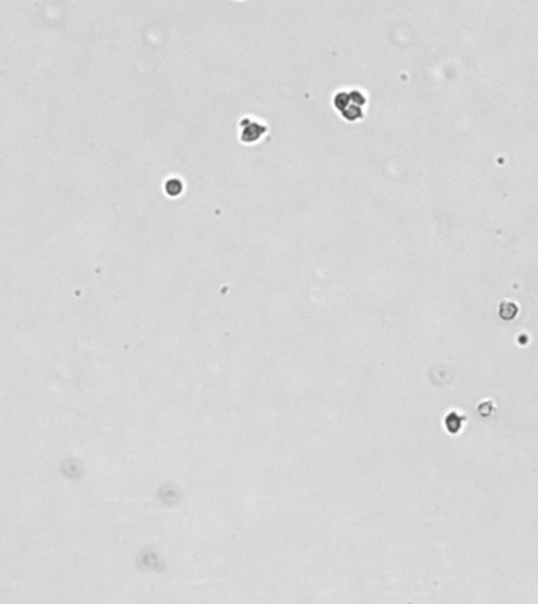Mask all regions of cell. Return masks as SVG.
Listing matches in <instances>:
<instances>
[{
    "mask_svg": "<svg viewBox=\"0 0 538 604\" xmlns=\"http://www.w3.org/2000/svg\"><path fill=\"white\" fill-rule=\"evenodd\" d=\"M337 95L340 98H343V103L334 101V104H335V107L340 110V113L343 115L346 120L354 122V120L362 118V115H364L362 113V106L365 104V98L361 95L359 91H356V90L348 91V93L340 91V93H337Z\"/></svg>",
    "mask_w": 538,
    "mask_h": 604,
    "instance_id": "obj_1",
    "label": "cell"
},
{
    "mask_svg": "<svg viewBox=\"0 0 538 604\" xmlns=\"http://www.w3.org/2000/svg\"><path fill=\"white\" fill-rule=\"evenodd\" d=\"M516 312H518L516 306L510 300H504L501 304V316L504 319H511L513 316H516Z\"/></svg>",
    "mask_w": 538,
    "mask_h": 604,
    "instance_id": "obj_2",
    "label": "cell"
}]
</instances>
